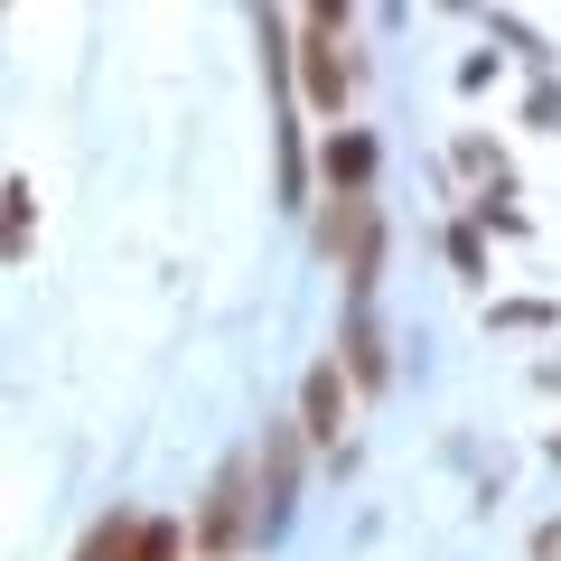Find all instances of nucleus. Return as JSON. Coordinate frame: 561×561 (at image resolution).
Here are the masks:
<instances>
[{
    "label": "nucleus",
    "instance_id": "1",
    "mask_svg": "<svg viewBox=\"0 0 561 561\" xmlns=\"http://www.w3.org/2000/svg\"><path fill=\"white\" fill-rule=\"evenodd\" d=\"M253 468L262 459H225V478H216V496H206V515H197V552H234L243 534H253Z\"/></svg>",
    "mask_w": 561,
    "mask_h": 561
},
{
    "label": "nucleus",
    "instance_id": "3",
    "mask_svg": "<svg viewBox=\"0 0 561 561\" xmlns=\"http://www.w3.org/2000/svg\"><path fill=\"white\" fill-rule=\"evenodd\" d=\"M300 431H309V440H346V365H309V383H300Z\"/></svg>",
    "mask_w": 561,
    "mask_h": 561
},
{
    "label": "nucleus",
    "instance_id": "7",
    "mask_svg": "<svg viewBox=\"0 0 561 561\" xmlns=\"http://www.w3.org/2000/svg\"><path fill=\"white\" fill-rule=\"evenodd\" d=\"M346 375H356V393H375V383H383V337H375V319H365V309L346 319Z\"/></svg>",
    "mask_w": 561,
    "mask_h": 561
},
{
    "label": "nucleus",
    "instance_id": "4",
    "mask_svg": "<svg viewBox=\"0 0 561 561\" xmlns=\"http://www.w3.org/2000/svg\"><path fill=\"white\" fill-rule=\"evenodd\" d=\"M300 440H309L300 421H280L272 440H262V505H272V515H280L290 496H300Z\"/></svg>",
    "mask_w": 561,
    "mask_h": 561
},
{
    "label": "nucleus",
    "instance_id": "5",
    "mask_svg": "<svg viewBox=\"0 0 561 561\" xmlns=\"http://www.w3.org/2000/svg\"><path fill=\"white\" fill-rule=\"evenodd\" d=\"M140 534H150V524H140L131 505H113V515H103L94 534L76 542V561H131V552H140Z\"/></svg>",
    "mask_w": 561,
    "mask_h": 561
},
{
    "label": "nucleus",
    "instance_id": "6",
    "mask_svg": "<svg viewBox=\"0 0 561 561\" xmlns=\"http://www.w3.org/2000/svg\"><path fill=\"white\" fill-rule=\"evenodd\" d=\"M365 179H375V140L337 131V140H328V187H337V197H365Z\"/></svg>",
    "mask_w": 561,
    "mask_h": 561
},
{
    "label": "nucleus",
    "instance_id": "9",
    "mask_svg": "<svg viewBox=\"0 0 561 561\" xmlns=\"http://www.w3.org/2000/svg\"><path fill=\"white\" fill-rule=\"evenodd\" d=\"M534 561H561V524H552V534H542V542H534Z\"/></svg>",
    "mask_w": 561,
    "mask_h": 561
},
{
    "label": "nucleus",
    "instance_id": "2",
    "mask_svg": "<svg viewBox=\"0 0 561 561\" xmlns=\"http://www.w3.org/2000/svg\"><path fill=\"white\" fill-rule=\"evenodd\" d=\"M300 84L319 113H346V47H337V10H309L300 20Z\"/></svg>",
    "mask_w": 561,
    "mask_h": 561
},
{
    "label": "nucleus",
    "instance_id": "8",
    "mask_svg": "<svg viewBox=\"0 0 561 561\" xmlns=\"http://www.w3.org/2000/svg\"><path fill=\"white\" fill-rule=\"evenodd\" d=\"M187 542H197V534H179V524H150V534H140V552H131V561H179Z\"/></svg>",
    "mask_w": 561,
    "mask_h": 561
}]
</instances>
